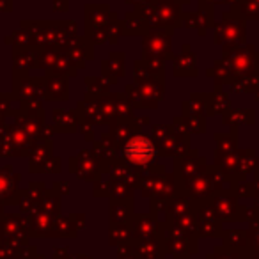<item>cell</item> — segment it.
I'll return each instance as SVG.
<instances>
[{"instance_id":"cell-1","label":"cell","mask_w":259,"mask_h":259,"mask_svg":"<svg viewBox=\"0 0 259 259\" xmlns=\"http://www.w3.org/2000/svg\"><path fill=\"white\" fill-rule=\"evenodd\" d=\"M155 155H156L155 146H153L151 141L146 137H134L128 144L124 146L126 160H130L132 163H137V165L149 163L153 158H155Z\"/></svg>"}]
</instances>
